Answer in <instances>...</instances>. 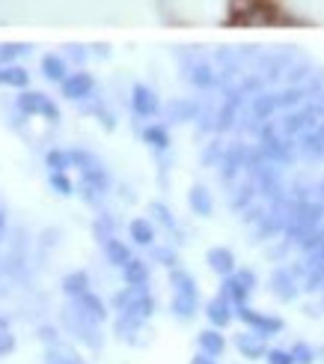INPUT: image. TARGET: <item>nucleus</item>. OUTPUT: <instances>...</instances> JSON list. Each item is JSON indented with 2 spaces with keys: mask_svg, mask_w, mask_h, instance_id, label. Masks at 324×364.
<instances>
[{
  "mask_svg": "<svg viewBox=\"0 0 324 364\" xmlns=\"http://www.w3.org/2000/svg\"><path fill=\"white\" fill-rule=\"evenodd\" d=\"M21 108L27 111V114H45V117H57V108L54 105L45 99L42 93H27L24 99H21Z\"/></svg>",
  "mask_w": 324,
  "mask_h": 364,
  "instance_id": "12",
  "label": "nucleus"
},
{
  "mask_svg": "<svg viewBox=\"0 0 324 364\" xmlns=\"http://www.w3.org/2000/svg\"><path fill=\"white\" fill-rule=\"evenodd\" d=\"M196 346H199V353L218 358V355H223V350H226V341H223V335H220V328H206V331H199Z\"/></svg>",
  "mask_w": 324,
  "mask_h": 364,
  "instance_id": "6",
  "label": "nucleus"
},
{
  "mask_svg": "<svg viewBox=\"0 0 324 364\" xmlns=\"http://www.w3.org/2000/svg\"><path fill=\"white\" fill-rule=\"evenodd\" d=\"M122 275H125V284L128 287H146L149 284V266L143 260H128V266L122 269Z\"/></svg>",
  "mask_w": 324,
  "mask_h": 364,
  "instance_id": "11",
  "label": "nucleus"
},
{
  "mask_svg": "<svg viewBox=\"0 0 324 364\" xmlns=\"http://www.w3.org/2000/svg\"><path fill=\"white\" fill-rule=\"evenodd\" d=\"M206 316H208V323L214 328H226L229 323L235 320V305L226 296H218V299H211L206 305Z\"/></svg>",
  "mask_w": 324,
  "mask_h": 364,
  "instance_id": "3",
  "label": "nucleus"
},
{
  "mask_svg": "<svg viewBox=\"0 0 324 364\" xmlns=\"http://www.w3.org/2000/svg\"><path fill=\"white\" fill-rule=\"evenodd\" d=\"M321 355H324V353H321Z\"/></svg>",
  "mask_w": 324,
  "mask_h": 364,
  "instance_id": "27",
  "label": "nucleus"
},
{
  "mask_svg": "<svg viewBox=\"0 0 324 364\" xmlns=\"http://www.w3.org/2000/svg\"><path fill=\"white\" fill-rule=\"evenodd\" d=\"M265 361L268 364H295V358H291V350H268L265 353Z\"/></svg>",
  "mask_w": 324,
  "mask_h": 364,
  "instance_id": "20",
  "label": "nucleus"
},
{
  "mask_svg": "<svg viewBox=\"0 0 324 364\" xmlns=\"http://www.w3.org/2000/svg\"><path fill=\"white\" fill-rule=\"evenodd\" d=\"M42 69H45V78L48 81H66V63L60 57H45Z\"/></svg>",
  "mask_w": 324,
  "mask_h": 364,
  "instance_id": "16",
  "label": "nucleus"
},
{
  "mask_svg": "<svg viewBox=\"0 0 324 364\" xmlns=\"http://www.w3.org/2000/svg\"><path fill=\"white\" fill-rule=\"evenodd\" d=\"M206 260H208V269L218 272L220 278H229V275H233V272L238 269V266H235V254L229 251V248H223V245L211 248V251L206 254Z\"/></svg>",
  "mask_w": 324,
  "mask_h": 364,
  "instance_id": "4",
  "label": "nucleus"
},
{
  "mask_svg": "<svg viewBox=\"0 0 324 364\" xmlns=\"http://www.w3.org/2000/svg\"><path fill=\"white\" fill-rule=\"evenodd\" d=\"M250 293L253 290H247V287L235 278V275H229V278H223V287H220V296H226L233 305L238 308V305H247V299H250Z\"/></svg>",
  "mask_w": 324,
  "mask_h": 364,
  "instance_id": "8",
  "label": "nucleus"
},
{
  "mask_svg": "<svg viewBox=\"0 0 324 364\" xmlns=\"http://www.w3.org/2000/svg\"><path fill=\"white\" fill-rule=\"evenodd\" d=\"M48 164H57V171H63V168H66V156L54 153V156H48Z\"/></svg>",
  "mask_w": 324,
  "mask_h": 364,
  "instance_id": "23",
  "label": "nucleus"
},
{
  "mask_svg": "<svg viewBox=\"0 0 324 364\" xmlns=\"http://www.w3.org/2000/svg\"><path fill=\"white\" fill-rule=\"evenodd\" d=\"M291 358H295V364H313L315 361V350H313V346L310 343H295V346H291Z\"/></svg>",
  "mask_w": 324,
  "mask_h": 364,
  "instance_id": "17",
  "label": "nucleus"
},
{
  "mask_svg": "<svg viewBox=\"0 0 324 364\" xmlns=\"http://www.w3.org/2000/svg\"><path fill=\"white\" fill-rule=\"evenodd\" d=\"M131 108H134L137 117L152 119V117H158L161 102H158V96H155V90H152V87L137 84V87H134V93H131Z\"/></svg>",
  "mask_w": 324,
  "mask_h": 364,
  "instance_id": "2",
  "label": "nucleus"
},
{
  "mask_svg": "<svg viewBox=\"0 0 324 364\" xmlns=\"http://www.w3.org/2000/svg\"><path fill=\"white\" fill-rule=\"evenodd\" d=\"M173 314L179 320H194L196 314V296H176L173 293Z\"/></svg>",
  "mask_w": 324,
  "mask_h": 364,
  "instance_id": "14",
  "label": "nucleus"
},
{
  "mask_svg": "<svg viewBox=\"0 0 324 364\" xmlns=\"http://www.w3.org/2000/svg\"><path fill=\"white\" fill-rule=\"evenodd\" d=\"M92 87H96L92 75H86V72H74L72 78L63 81V93H66L69 99H84V96L92 93Z\"/></svg>",
  "mask_w": 324,
  "mask_h": 364,
  "instance_id": "7",
  "label": "nucleus"
},
{
  "mask_svg": "<svg viewBox=\"0 0 324 364\" xmlns=\"http://www.w3.org/2000/svg\"><path fill=\"white\" fill-rule=\"evenodd\" d=\"M0 224H4V218H0Z\"/></svg>",
  "mask_w": 324,
  "mask_h": 364,
  "instance_id": "26",
  "label": "nucleus"
},
{
  "mask_svg": "<svg viewBox=\"0 0 324 364\" xmlns=\"http://www.w3.org/2000/svg\"><path fill=\"white\" fill-rule=\"evenodd\" d=\"M66 293H74V296L89 293V290H86V275H84V272H78V275L66 278Z\"/></svg>",
  "mask_w": 324,
  "mask_h": 364,
  "instance_id": "18",
  "label": "nucleus"
},
{
  "mask_svg": "<svg viewBox=\"0 0 324 364\" xmlns=\"http://www.w3.org/2000/svg\"><path fill=\"white\" fill-rule=\"evenodd\" d=\"M21 51H24V45H6V51H0V57H4V60H9V57L21 54Z\"/></svg>",
  "mask_w": 324,
  "mask_h": 364,
  "instance_id": "22",
  "label": "nucleus"
},
{
  "mask_svg": "<svg viewBox=\"0 0 324 364\" xmlns=\"http://www.w3.org/2000/svg\"><path fill=\"white\" fill-rule=\"evenodd\" d=\"M191 364H214V358H211V355H206V353H199V355H194V358H191Z\"/></svg>",
  "mask_w": 324,
  "mask_h": 364,
  "instance_id": "24",
  "label": "nucleus"
},
{
  "mask_svg": "<svg viewBox=\"0 0 324 364\" xmlns=\"http://www.w3.org/2000/svg\"><path fill=\"white\" fill-rule=\"evenodd\" d=\"M128 236L137 242V245H152V242H155V224L149 218H134L128 224Z\"/></svg>",
  "mask_w": 324,
  "mask_h": 364,
  "instance_id": "9",
  "label": "nucleus"
},
{
  "mask_svg": "<svg viewBox=\"0 0 324 364\" xmlns=\"http://www.w3.org/2000/svg\"><path fill=\"white\" fill-rule=\"evenodd\" d=\"M143 138H146V144H152L155 149H167L169 146V132L164 126H155V123L143 129Z\"/></svg>",
  "mask_w": 324,
  "mask_h": 364,
  "instance_id": "15",
  "label": "nucleus"
},
{
  "mask_svg": "<svg viewBox=\"0 0 324 364\" xmlns=\"http://www.w3.org/2000/svg\"><path fill=\"white\" fill-rule=\"evenodd\" d=\"M51 182H54V186H57L60 191H63V194H72V182H69L63 173H54V176H51Z\"/></svg>",
  "mask_w": 324,
  "mask_h": 364,
  "instance_id": "21",
  "label": "nucleus"
},
{
  "mask_svg": "<svg viewBox=\"0 0 324 364\" xmlns=\"http://www.w3.org/2000/svg\"><path fill=\"white\" fill-rule=\"evenodd\" d=\"M104 254H107V260H111L113 266H119V269H125L128 260H131L128 245H122L119 239H107V242H104Z\"/></svg>",
  "mask_w": 324,
  "mask_h": 364,
  "instance_id": "13",
  "label": "nucleus"
},
{
  "mask_svg": "<svg viewBox=\"0 0 324 364\" xmlns=\"http://www.w3.org/2000/svg\"><path fill=\"white\" fill-rule=\"evenodd\" d=\"M12 350V338L9 335H0V353H9Z\"/></svg>",
  "mask_w": 324,
  "mask_h": 364,
  "instance_id": "25",
  "label": "nucleus"
},
{
  "mask_svg": "<svg viewBox=\"0 0 324 364\" xmlns=\"http://www.w3.org/2000/svg\"><path fill=\"white\" fill-rule=\"evenodd\" d=\"M4 84H12V87H24L27 84V72L12 66V69H4Z\"/></svg>",
  "mask_w": 324,
  "mask_h": 364,
  "instance_id": "19",
  "label": "nucleus"
},
{
  "mask_svg": "<svg viewBox=\"0 0 324 364\" xmlns=\"http://www.w3.org/2000/svg\"><path fill=\"white\" fill-rule=\"evenodd\" d=\"M235 316L241 323H247L253 331H259L262 338H274V335H280L283 331V320L280 316H271V314H259V311H253L250 305H238L235 308Z\"/></svg>",
  "mask_w": 324,
  "mask_h": 364,
  "instance_id": "1",
  "label": "nucleus"
},
{
  "mask_svg": "<svg viewBox=\"0 0 324 364\" xmlns=\"http://www.w3.org/2000/svg\"><path fill=\"white\" fill-rule=\"evenodd\" d=\"M235 346H238V353L244 355V358H265V338L259 335V331H244V335H238L235 338Z\"/></svg>",
  "mask_w": 324,
  "mask_h": 364,
  "instance_id": "5",
  "label": "nucleus"
},
{
  "mask_svg": "<svg viewBox=\"0 0 324 364\" xmlns=\"http://www.w3.org/2000/svg\"><path fill=\"white\" fill-rule=\"evenodd\" d=\"M188 203H191V209L196 212V215H203V218H208V215H211V209H214L211 194H208L203 186H194V188H191Z\"/></svg>",
  "mask_w": 324,
  "mask_h": 364,
  "instance_id": "10",
  "label": "nucleus"
}]
</instances>
